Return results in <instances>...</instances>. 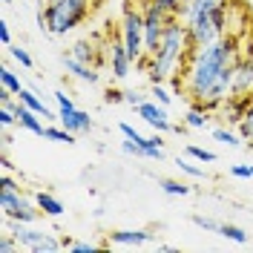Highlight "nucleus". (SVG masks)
Listing matches in <instances>:
<instances>
[{
  "label": "nucleus",
  "mask_w": 253,
  "mask_h": 253,
  "mask_svg": "<svg viewBox=\"0 0 253 253\" xmlns=\"http://www.w3.org/2000/svg\"><path fill=\"white\" fill-rule=\"evenodd\" d=\"M190 221H193L196 227H202V230H207V233H219V221L207 219V216H199V213H193V216H190Z\"/></svg>",
  "instance_id": "obj_31"
},
{
  "label": "nucleus",
  "mask_w": 253,
  "mask_h": 253,
  "mask_svg": "<svg viewBox=\"0 0 253 253\" xmlns=\"http://www.w3.org/2000/svg\"><path fill=\"white\" fill-rule=\"evenodd\" d=\"M239 132H242V138H245V141L253 144V95L248 98V107H245V115H242Z\"/></svg>",
  "instance_id": "obj_22"
},
{
  "label": "nucleus",
  "mask_w": 253,
  "mask_h": 253,
  "mask_svg": "<svg viewBox=\"0 0 253 253\" xmlns=\"http://www.w3.org/2000/svg\"><path fill=\"white\" fill-rule=\"evenodd\" d=\"M0 43L3 46H12V32H9V23L0 17Z\"/></svg>",
  "instance_id": "obj_37"
},
{
  "label": "nucleus",
  "mask_w": 253,
  "mask_h": 253,
  "mask_svg": "<svg viewBox=\"0 0 253 253\" xmlns=\"http://www.w3.org/2000/svg\"><path fill=\"white\" fill-rule=\"evenodd\" d=\"M107 55H110V69H112V78L124 81L129 72H132V66H135V61L129 58V52H126L124 41L118 38V41H112L110 46H107Z\"/></svg>",
  "instance_id": "obj_10"
},
{
  "label": "nucleus",
  "mask_w": 253,
  "mask_h": 253,
  "mask_svg": "<svg viewBox=\"0 0 253 253\" xmlns=\"http://www.w3.org/2000/svg\"><path fill=\"white\" fill-rule=\"evenodd\" d=\"M213 138L219 144H224V147H239V144L245 141L242 132H233V126H227V124L216 126V129H213Z\"/></svg>",
  "instance_id": "obj_20"
},
{
  "label": "nucleus",
  "mask_w": 253,
  "mask_h": 253,
  "mask_svg": "<svg viewBox=\"0 0 253 253\" xmlns=\"http://www.w3.org/2000/svg\"><path fill=\"white\" fill-rule=\"evenodd\" d=\"M43 138H49V141H58V144H75L78 141V135L75 132H69L66 126H46V135Z\"/></svg>",
  "instance_id": "obj_21"
},
{
  "label": "nucleus",
  "mask_w": 253,
  "mask_h": 253,
  "mask_svg": "<svg viewBox=\"0 0 253 253\" xmlns=\"http://www.w3.org/2000/svg\"><path fill=\"white\" fill-rule=\"evenodd\" d=\"M175 167H178V170H181V173H187L190 178H207V173H205V167H196V164H193V161H190V156L187 158H175Z\"/></svg>",
  "instance_id": "obj_27"
},
{
  "label": "nucleus",
  "mask_w": 253,
  "mask_h": 253,
  "mask_svg": "<svg viewBox=\"0 0 253 253\" xmlns=\"http://www.w3.org/2000/svg\"><path fill=\"white\" fill-rule=\"evenodd\" d=\"M158 3H161V6H164V9H167L170 15H175V17H178V9H181V0H158Z\"/></svg>",
  "instance_id": "obj_39"
},
{
  "label": "nucleus",
  "mask_w": 253,
  "mask_h": 253,
  "mask_svg": "<svg viewBox=\"0 0 253 253\" xmlns=\"http://www.w3.org/2000/svg\"><path fill=\"white\" fill-rule=\"evenodd\" d=\"M158 187L164 190L167 196H190V193H193L190 184H184V181H173V178H161Z\"/></svg>",
  "instance_id": "obj_24"
},
{
  "label": "nucleus",
  "mask_w": 253,
  "mask_h": 253,
  "mask_svg": "<svg viewBox=\"0 0 253 253\" xmlns=\"http://www.w3.org/2000/svg\"><path fill=\"white\" fill-rule=\"evenodd\" d=\"M118 38L124 41L129 58L138 63L141 58H147V46H144V15L141 9L135 6H126L124 17H121V26H118Z\"/></svg>",
  "instance_id": "obj_6"
},
{
  "label": "nucleus",
  "mask_w": 253,
  "mask_h": 253,
  "mask_svg": "<svg viewBox=\"0 0 253 253\" xmlns=\"http://www.w3.org/2000/svg\"><path fill=\"white\" fill-rule=\"evenodd\" d=\"M150 95H153V101L164 104V107H170V104H173V92H167V89H164V84H150Z\"/></svg>",
  "instance_id": "obj_28"
},
{
  "label": "nucleus",
  "mask_w": 253,
  "mask_h": 253,
  "mask_svg": "<svg viewBox=\"0 0 253 253\" xmlns=\"http://www.w3.org/2000/svg\"><path fill=\"white\" fill-rule=\"evenodd\" d=\"M184 153H187L193 161H199V164H213V161H216V153H213V150L196 147V144H187V147H184Z\"/></svg>",
  "instance_id": "obj_25"
},
{
  "label": "nucleus",
  "mask_w": 253,
  "mask_h": 253,
  "mask_svg": "<svg viewBox=\"0 0 253 253\" xmlns=\"http://www.w3.org/2000/svg\"><path fill=\"white\" fill-rule=\"evenodd\" d=\"M0 213L12 224H35L41 219V207L26 199L20 187H0Z\"/></svg>",
  "instance_id": "obj_5"
},
{
  "label": "nucleus",
  "mask_w": 253,
  "mask_h": 253,
  "mask_svg": "<svg viewBox=\"0 0 253 253\" xmlns=\"http://www.w3.org/2000/svg\"><path fill=\"white\" fill-rule=\"evenodd\" d=\"M210 115H213L210 110H205V107H196V104H190L187 115H184V126H190V129H205L207 121H210Z\"/></svg>",
  "instance_id": "obj_19"
},
{
  "label": "nucleus",
  "mask_w": 253,
  "mask_h": 253,
  "mask_svg": "<svg viewBox=\"0 0 253 253\" xmlns=\"http://www.w3.org/2000/svg\"><path fill=\"white\" fill-rule=\"evenodd\" d=\"M43 3H49V0H43Z\"/></svg>",
  "instance_id": "obj_41"
},
{
  "label": "nucleus",
  "mask_w": 253,
  "mask_h": 253,
  "mask_svg": "<svg viewBox=\"0 0 253 253\" xmlns=\"http://www.w3.org/2000/svg\"><path fill=\"white\" fill-rule=\"evenodd\" d=\"M104 101H107V104H121V101H124V92H121V89H107Z\"/></svg>",
  "instance_id": "obj_38"
},
{
  "label": "nucleus",
  "mask_w": 253,
  "mask_h": 253,
  "mask_svg": "<svg viewBox=\"0 0 253 253\" xmlns=\"http://www.w3.org/2000/svg\"><path fill=\"white\" fill-rule=\"evenodd\" d=\"M17 101H20L23 107H29V110H35L38 115H43V121H46V118H55V115L49 112V107L43 104V98H41V95L35 92V89H26V86H23V89L17 92Z\"/></svg>",
  "instance_id": "obj_18"
},
{
  "label": "nucleus",
  "mask_w": 253,
  "mask_h": 253,
  "mask_svg": "<svg viewBox=\"0 0 253 253\" xmlns=\"http://www.w3.org/2000/svg\"><path fill=\"white\" fill-rule=\"evenodd\" d=\"M239 55H242V49L233 35H224L205 46H193V52L184 61V69H181V89L190 104L205 107L210 112L216 110L230 95Z\"/></svg>",
  "instance_id": "obj_1"
},
{
  "label": "nucleus",
  "mask_w": 253,
  "mask_h": 253,
  "mask_svg": "<svg viewBox=\"0 0 253 253\" xmlns=\"http://www.w3.org/2000/svg\"><path fill=\"white\" fill-rule=\"evenodd\" d=\"M190 52H193V41H190L187 26H184L181 17H173L167 23V29H164V38H161L158 49L153 55L141 58L135 66H141L144 72H147L150 84H167L170 78L181 75Z\"/></svg>",
  "instance_id": "obj_2"
},
{
  "label": "nucleus",
  "mask_w": 253,
  "mask_h": 253,
  "mask_svg": "<svg viewBox=\"0 0 253 253\" xmlns=\"http://www.w3.org/2000/svg\"><path fill=\"white\" fill-rule=\"evenodd\" d=\"M0 86H3V89H9V92H20V89H23V84H20V78H17L15 72H12V69H9V66H6V63H3V66H0Z\"/></svg>",
  "instance_id": "obj_23"
},
{
  "label": "nucleus",
  "mask_w": 253,
  "mask_h": 253,
  "mask_svg": "<svg viewBox=\"0 0 253 253\" xmlns=\"http://www.w3.org/2000/svg\"><path fill=\"white\" fill-rule=\"evenodd\" d=\"M66 251H72V253H95V251H101V245H98V242H69Z\"/></svg>",
  "instance_id": "obj_32"
},
{
  "label": "nucleus",
  "mask_w": 253,
  "mask_h": 253,
  "mask_svg": "<svg viewBox=\"0 0 253 253\" xmlns=\"http://www.w3.org/2000/svg\"><path fill=\"white\" fill-rule=\"evenodd\" d=\"M110 242L112 245H147L153 242V233L150 230H112L110 233Z\"/></svg>",
  "instance_id": "obj_16"
},
{
  "label": "nucleus",
  "mask_w": 253,
  "mask_h": 253,
  "mask_svg": "<svg viewBox=\"0 0 253 253\" xmlns=\"http://www.w3.org/2000/svg\"><path fill=\"white\" fill-rule=\"evenodd\" d=\"M230 92L253 95V52L239 55L236 69H233V86H230Z\"/></svg>",
  "instance_id": "obj_11"
},
{
  "label": "nucleus",
  "mask_w": 253,
  "mask_h": 253,
  "mask_svg": "<svg viewBox=\"0 0 253 253\" xmlns=\"http://www.w3.org/2000/svg\"><path fill=\"white\" fill-rule=\"evenodd\" d=\"M0 3H3V6H9V3H12V0H0Z\"/></svg>",
  "instance_id": "obj_40"
},
{
  "label": "nucleus",
  "mask_w": 253,
  "mask_h": 253,
  "mask_svg": "<svg viewBox=\"0 0 253 253\" xmlns=\"http://www.w3.org/2000/svg\"><path fill=\"white\" fill-rule=\"evenodd\" d=\"M12 233L17 236V242H20L23 251H32V253H58V251H63L61 239L49 236L43 230H35L32 224H15Z\"/></svg>",
  "instance_id": "obj_7"
},
{
  "label": "nucleus",
  "mask_w": 253,
  "mask_h": 253,
  "mask_svg": "<svg viewBox=\"0 0 253 253\" xmlns=\"http://www.w3.org/2000/svg\"><path fill=\"white\" fill-rule=\"evenodd\" d=\"M43 115H38L35 110H29V107H17V124L23 126V129H29V132H35V135H46V124L41 121Z\"/></svg>",
  "instance_id": "obj_15"
},
{
  "label": "nucleus",
  "mask_w": 253,
  "mask_h": 253,
  "mask_svg": "<svg viewBox=\"0 0 253 253\" xmlns=\"http://www.w3.org/2000/svg\"><path fill=\"white\" fill-rule=\"evenodd\" d=\"M248 98H251V95H236V92H230V95H227V98L219 104V107L213 110V115L219 118L221 124L239 126V124H242V115H245V107H248Z\"/></svg>",
  "instance_id": "obj_9"
},
{
  "label": "nucleus",
  "mask_w": 253,
  "mask_h": 253,
  "mask_svg": "<svg viewBox=\"0 0 253 253\" xmlns=\"http://www.w3.org/2000/svg\"><path fill=\"white\" fill-rule=\"evenodd\" d=\"M219 236H224V239H230V242H236V245H245L248 242V233L242 230V227H236V224H219Z\"/></svg>",
  "instance_id": "obj_26"
},
{
  "label": "nucleus",
  "mask_w": 253,
  "mask_h": 253,
  "mask_svg": "<svg viewBox=\"0 0 253 253\" xmlns=\"http://www.w3.org/2000/svg\"><path fill=\"white\" fill-rule=\"evenodd\" d=\"M135 112H138V118H144V124H150L156 132H170V129H173V121H170V115H167V107L158 104V101H153V98L141 101V104L135 107Z\"/></svg>",
  "instance_id": "obj_8"
},
{
  "label": "nucleus",
  "mask_w": 253,
  "mask_h": 253,
  "mask_svg": "<svg viewBox=\"0 0 253 253\" xmlns=\"http://www.w3.org/2000/svg\"><path fill=\"white\" fill-rule=\"evenodd\" d=\"M178 17L187 26L193 46H205L227 35L230 0H181Z\"/></svg>",
  "instance_id": "obj_3"
},
{
  "label": "nucleus",
  "mask_w": 253,
  "mask_h": 253,
  "mask_svg": "<svg viewBox=\"0 0 253 253\" xmlns=\"http://www.w3.org/2000/svg\"><path fill=\"white\" fill-rule=\"evenodd\" d=\"M124 101L129 104V107H138L141 101H147V95L138 92V89H126V92H124Z\"/></svg>",
  "instance_id": "obj_36"
},
{
  "label": "nucleus",
  "mask_w": 253,
  "mask_h": 253,
  "mask_svg": "<svg viewBox=\"0 0 253 253\" xmlns=\"http://www.w3.org/2000/svg\"><path fill=\"white\" fill-rule=\"evenodd\" d=\"M66 55H72L75 61L92 63V66H98V63H101V55H98V46H95L92 41H75V43H72V49H69Z\"/></svg>",
  "instance_id": "obj_17"
},
{
  "label": "nucleus",
  "mask_w": 253,
  "mask_h": 253,
  "mask_svg": "<svg viewBox=\"0 0 253 253\" xmlns=\"http://www.w3.org/2000/svg\"><path fill=\"white\" fill-rule=\"evenodd\" d=\"M23 248H20V242H17V236L9 230V233H3V239H0V253H20Z\"/></svg>",
  "instance_id": "obj_30"
},
{
  "label": "nucleus",
  "mask_w": 253,
  "mask_h": 253,
  "mask_svg": "<svg viewBox=\"0 0 253 253\" xmlns=\"http://www.w3.org/2000/svg\"><path fill=\"white\" fill-rule=\"evenodd\" d=\"M121 150H124L126 156H135V158H144V147H138V144L132 141V138H124V144H121Z\"/></svg>",
  "instance_id": "obj_34"
},
{
  "label": "nucleus",
  "mask_w": 253,
  "mask_h": 253,
  "mask_svg": "<svg viewBox=\"0 0 253 253\" xmlns=\"http://www.w3.org/2000/svg\"><path fill=\"white\" fill-rule=\"evenodd\" d=\"M55 101H58V110H61V112H72V110H75V101L63 92V89H58V92H55Z\"/></svg>",
  "instance_id": "obj_33"
},
{
  "label": "nucleus",
  "mask_w": 253,
  "mask_h": 253,
  "mask_svg": "<svg viewBox=\"0 0 253 253\" xmlns=\"http://www.w3.org/2000/svg\"><path fill=\"white\" fill-rule=\"evenodd\" d=\"M58 121H61L69 132H75V135H86V132H92V126H95V121L89 118V112L78 110V107H75L72 112H61Z\"/></svg>",
  "instance_id": "obj_12"
},
{
  "label": "nucleus",
  "mask_w": 253,
  "mask_h": 253,
  "mask_svg": "<svg viewBox=\"0 0 253 253\" xmlns=\"http://www.w3.org/2000/svg\"><path fill=\"white\" fill-rule=\"evenodd\" d=\"M6 49H9V55H12V58H15V61L23 66V69H32V66H35L32 55H29V52H26L23 46H6Z\"/></svg>",
  "instance_id": "obj_29"
},
{
  "label": "nucleus",
  "mask_w": 253,
  "mask_h": 253,
  "mask_svg": "<svg viewBox=\"0 0 253 253\" xmlns=\"http://www.w3.org/2000/svg\"><path fill=\"white\" fill-rule=\"evenodd\" d=\"M230 175H236V178H253V164H233Z\"/></svg>",
  "instance_id": "obj_35"
},
{
  "label": "nucleus",
  "mask_w": 253,
  "mask_h": 253,
  "mask_svg": "<svg viewBox=\"0 0 253 253\" xmlns=\"http://www.w3.org/2000/svg\"><path fill=\"white\" fill-rule=\"evenodd\" d=\"M63 66H66V72L72 75V78L84 81V84H98L101 81V72H98V66H92V63H84V61H75L72 55H63Z\"/></svg>",
  "instance_id": "obj_13"
},
{
  "label": "nucleus",
  "mask_w": 253,
  "mask_h": 253,
  "mask_svg": "<svg viewBox=\"0 0 253 253\" xmlns=\"http://www.w3.org/2000/svg\"><path fill=\"white\" fill-rule=\"evenodd\" d=\"M49 35H66L78 29L92 12V0H49L46 6Z\"/></svg>",
  "instance_id": "obj_4"
},
{
  "label": "nucleus",
  "mask_w": 253,
  "mask_h": 253,
  "mask_svg": "<svg viewBox=\"0 0 253 253\" xmlns=\"http://www.w3.org/2000/svg\"><path fill=\"white\" fill-rule=\"evenodd\" d=\"M35 205L41 207V213L43 216H49V219H58V216H63L66 213V207H63V202L58 199V196H52V193H35Z\"/></svg>",
  "instance_id": "obj_14"
}]
</instances>
